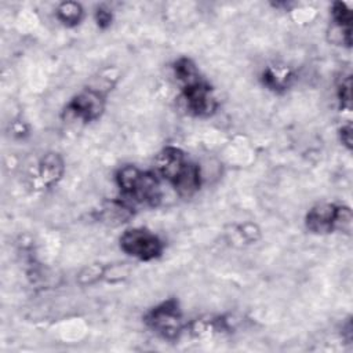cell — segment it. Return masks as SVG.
I'll return each instance as SVG.
<instances>
[{
  "label": "cell",
  "mask_w": 353,
  "mask_h": 353,
  "mask_svg": "<svg viewBox=\"0 0 353 353\" xmlns=\"http://www.w3.org/2000/svg\"><path fill=\"white\" fill-rule=\"evenodd\" d=\"M339 138H341V142L347 149L352 148V125H350V123L342 125V128L339 130Z\"/></svg>",
  "instance_id": "e0dca14e"
},
{
  "label": "cell",
  "mask_w": 353,
  "mask_h": 353,
  "mask_svg": "<svg viewBox=\"0 0 353 353\" xmlns=\"http://www.w3.org/2000/svg\"><path fill=\"white\" fill-rule=\"evenodd\" d=\"M338 99L342 109H350L352 106V77L350 73L346 76H342V79L338 83Z\"/></svg>",
  "instance_id": "9a60e30c"
},
{
  "label": "cell",
  "mask_w": 353,
  "mask_h": 353,
  "mask_svg": "<svg viewBox=\"0 0 353 353\" xmlns=\"http://www.w3.org/2000/svg\"><path fill=\"white\" fill-rule=\"evenodd\" d=\"M352 211L346 205L335 203H319L313 205L305 218L309 232L316 234H328L332 232L352 230Z\"/></svg>",
  "instance_id": "6da1fadb"
},
{
  "label": "cell",
  "mask_w": 353,
  "mask_h": 353,
  "mask_svg": "<svg viewBox=\"0 0 353 353\" xmlns=\"http://www.w3.org/2000/svg\"><path fill=\"white\" fill-rule=\"evenodd\" d=\"M55 17L62 25L72 28L81 22L84 17V10L81 4L77 1H63L58 6L55 11Z\"/></svg>",
  "instance_id": "4fadbf2b"
},
{
  "label": "cell",
  "mask_w": 353,
  "mask_h": 353,
  "mask_svg": "<svg viewBox=\"0 0 353 353\" xmlns=\"http://www.w3.org/2000/svg\"><path fill=\"white\" fill-rule=\"evenodd\" d=\"M172 69H174V76H175L176 81L181 84L182 90L203 81L196 63L186 57L176 59L174 62Z\"/></svg>",
  "instance_id": "30bf717a"
},
{
  "label": "cell",
  "mask_w": 353,
  "mask_h": 353,
  "mask_svg": "<svg viewBox=\"0 0 353 353\" xmlns=\"http://www.w3.org/2000/svg\"><path fill=\"white\" fill-rule=\"evenodd\" d=\"M331 15L334 25L342 28H352V11L350 6L345 1H336L332 4Z\"/></svg>",
  "instance_id": "5bb4252c"
},
{
  "label": "cell",
  "mask_w": 353,
  "mask_h": 353,
  "mask_svg": "<svg viewBox=\"0 0 353 353\" xmlns=\"http://www.w3.org/2000/svg\"><path fill=\"white\" fill-rule=\"evenodd\" d=\"M190 331L197 338H210L212 335L229 331V324L223 317L197 319L190 324Z\"/></svg>",
  "instance_id": "8fae6325"
},
{
  "label": "cell",
  "mask_w": 353,
  "mask_h": 353,
  "mask_svg": "<svg viewBox=\"0 0 353 353\" xmlns=\"http://www.w3.org/2000/svg\"><path fill=\"white\" fill-rule=\"evenodd\" d=\"M171 185L174 186V189L179 196L182 197L193 196L201 186L200 167L196 163L189 160L186 167L182 170V172Z\"/></svg>",
  "instance_id": "9c48e42d"
},
{
  "label": "cell",
  "mask_w": 353,
  "mask_h": 353,
  "mask_svg": "<svg viewBox=\"0 0 353 353\" xmlns=\"http://www.w3.org/2000/svg\"><path fill=\"white\" fill-rule=\"evenodd\" d=\"M181 99L185 110L196 117H208L218 108L212 88L204 80L192 87L183 88Z\"/></svg>",
  "instance_id": "5b68a950"
},
{
  "label": "cell",
  "mask_w": 353,
  "mask_h": 353,
  "mask_svg": "<svg viewBox=\"0 0 353 353\" xmlns=\"http://www.w3.org/2000/svg\"><path fill=\"white\" fill-rule=\"evenodd\" d=\"M63 171H65L63 159L55 152L46 153L39 161V167H37V176H39L40 185L43 188L54 186L62 178Z\"/></svg>",
  "instance_id": "52a82bcc"
},
{
  "label": "cell",
  "mask_w": 353,
  "mask_h": 353,
  "mask_svg": "<svg viewBox=\"0 0 353 353\" xmlns=\"http://www.w3.org/2000/svg\"><path fill=\"white\" fill-rule=\"evenodd\" d=\"M95 22L97 25L101 28V29H106L110 26L112 23V19H113V14H112V10L108 8L106 6H99L97 10H95Z\"/></svg>",
  "instance_id": "2e32d148"
},
{
  "label": "cell",
  "mask_w": 353,
  "mask_h": 353,
  "mask_svg": "<svg viewBox=\"0 0 353 353\" xmlns=\"http://www.w3.org/2000/svg\"><path fill=\"white\" fill-rule=\"evenodd\" d=\"M262 84L274 92L285 91L294 81L292 70L285 65L266 66L261 74Z\"/></svg>",
  "instance_id": "ba28073f"
},
{
  "label": "cell",
  "mask_w": 353,
  "mask_h": 353,
  "mask_svg": "<svg viewBox=\"0 0 353 353\" xmlns=\"http://www.w3.org/2000/svg\"><path fill=\"white\" fill-rule=\"evenodd\" d=\"M120 248L138 261H153L164 251L163 240L146 228H130L120 236Z\"/></svg>",
  "instance_id": "3957f363"
},
{
  "label": "cell",
  "mask_w": 353,
  "mask_h": 353,
  "mask_svg": "<svg viewBox=\"0 0 353 353\" xmlns=\"http://www.w3.org/2000/svg\"><path fill=\"white\" fill-rule=\"evenodd\" d=\"M141 175H142V170H139L137 165H132V164H127L119 168V171L116 172V183L123 197H128L132 193Z\"/></svg>",
  "instance_id": "7c38bea8"
},
{
  "label": "cell",
  "mask_w": 353,
  "mask_h": 353,
  "mask_svg": "<svg viewBox=\"0 0 353 353\" xmlns=\"http://www.w3.org/2000/svg\"><path fill=\"white\" fill-rule=\"evenodd\" d=\"M65 110L72 119L84 123L94 121L105 110V94L101 90L85 88L72 98Z\"/></svg>",
  "instance_id": "277c9868"
},
{
  "label": "cell",
  "mask_w": 353,
  "mask_h": 353,
  "mask_svg": "<svg viewBox=\"0 0 353 353\" xmlns=\"http://www.w3.org/2000/svg\"><path fill=\"white\" fill-rule=\"evenodd\" d=\"M146 325L164 339H178L183 331V319L178 301L170 298L154 307L145 316Z\"/></svg>",
  "instance_id": "7a4b0ae2"
},
{
  "label": "cell",
  "mask_w": 353,
  "mask_h": 353,
  "mask_svg": "<svg viewBox=\"0 0 353 353\" xmlns=\"http://www.w3.org/2000/svg\"><path fill=\"white\" fill-rule=\"evenodd\" d=\"M188 157L176 146L161 149L154 159V172L159 178L172 183L188 164Z\"/></svg>",
  "instance_id": "8992f818"
}]
</instances>
